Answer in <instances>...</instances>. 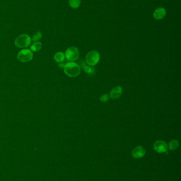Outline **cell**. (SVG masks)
<instances>
[{
  "label": "cell",
  "instance_id": "obj_1",
  "mask_svg": "<svg viewBox=\"0 0 181 181\" xmlns=\"http://www.w3.org/2000/svg\"><path fill=\"white\" fill-rule=\"evenodd\" d=\"M64 71L66 75L71 78L77 77L80 73L79 65L74 62L66 63L64 67Z\"/></svg>",
  "mask_w": 181,
  "mask_h": 181
},
{
  "label": "cell",
  "instance_id": "obj_2",
  "mask_svg": "<svg viewBox=\"0 0 181 181\" xmlns=\"http://www.w3.org/2000/svg\"><path fill=\"white\" fill-rule=\"evenodd\" d=\"M31 42L32 39L28 34H22L16 38L14 44L19 48H27L30 46Z\"/></svg>",
  "mask_w": 181,
  "mask_h": 181
},
{
  "label": "cell",
  "instance_id": "obj_3",
  "mask_svg": "<svg viewBox=\"0 0 181 181\" xmlns=\"http://www.w3.org/2000/svg\"><path fill=\"white\" fill-rule=\"evenodd\" d=\"M100 60V54L97 50H92L88 52L86 56V63L90 66H95Z\"/></svg>",
  "mask_w": 181,
  "mask_h": 181
},
{
  "label": "cell",
  "instance_id": "obj_4",
  "mask_svg": "<svg viewBox=\"0 0 181 181\" xmlns=\"http://www.w3.org/2000/svg\"><path fill=\"white\" fill-rule=\"evenodd\" d=\"M33 58V53L29 49H25L20 51L18 54L17 58L20 62L26 63L32 60Z\"/></svg>",
  "mask_w": 181,
  "mask_h": 181
},
{
  "label": "cell",
  "instance_id": "obj_5",
  "mask_svg": "<svg viewBox=\"0 0 181 181\" xmlns=\"http://www.w3.org/2000/svg\"><path fill=\"white\" fill-rule=\"evenodd\" d=\"M79 56V52L78 48L75 47H71L68 48L65 52V57L69 61H75Z\"/></svg>",
  "mask_w": 181,
  "mask_h": 181
},
{
  "label": "cell",
  "instance_id": "obj_6",
  "mask_svg": "<svg viewBox=\"0 0 181 181\" xmlns=\"http://www.w3.org/2000/svg\"><path fill=\"white\" fill-rule=\"evenodd\" d=\"M153 148L159 153H163L167 151L168 146L165 142L163 140H157L153 144Z\"/></svg>",
  "mask_w": 181,
  "mask_h": 181
},
{
  "label": "cell",
  "instance_id": "obj_7",
  "mask_svg": "<svg viewBox=\"0 0 181 181\" xmlns=\"http://www.w3.org/2000/svg\"><path fill=\"white\" fill-rule=\"evenodd\" d=\"M166 15V10L163 7H159L156 9L153 13V17L155 20L163 19Z\"/></svg>",
  "mask_w": 181,
  "mask_h": 181
},
{
  "label": "cell",
  "instance_id": "obj_8",
  "mask_svg": "<svg viewBox=\"0 0 181 181\" xmlns=\"http://www.w3.org/2000/svg\"><path fill=\"white\" fill-rule=\"evenodd\" d=\"M123 93V89L121 86H117L112 89L110 92V98L112 99H118L121 97Z\"/></svg>",
  "mask_w": 181,
  "mask_h": 181
},
{
  "label": "cell",
  "instance_id": "obj_9",
  "mask_svg": "<svg viewBox=\"0 0 181 181\" xmlns=\"http://www.w3.org/2000/svg\"><path fill=\"white\" fill-rule=\"evenodd\" d=\"M145 151L142 146H138L132 150V156L135 158H140L145 155Z\"/></svg>",
  "mask_w": 181,
  "mask_h": 181
},
{
  "label": "cell",
  "instance_id": "obj_10",
  "mask_svg": "<svg viewBox=\"0 0 181 181\" xmlns=\"http://www.w3.org/2000/svg\"><path fill=\"white\" fill-rule=\"evenodd\" d=\"M54 59L56 63H62L65 59V55L62 52H58L54 55Z\"/></svg>",
  "mask_w": 181,
  "mask_h": 181
},
{
  "label": "cell",
  "instance_id": "obj_11",
  "mask_svg": "<svg viewBox=\"0 0 181 181\" xmlns=\"http://www.w3.org/2000/svg\"><path fill=\"white\" fill-rule=\"evenodd\" d=\"M42 44L40 42H34L32 46H30V50L32 52H37L41 49Z\"/></svg>",
  "mask_w": 181,
  "mask_h": 181
},
{
  "label": "cell",
  "instance_id": "obj_12",
  "mask_svg": "<svg viewBox=\"0 0 181 181\" xmlns=\"http://www.w3.org/2000/svg\"><path fill=\"white\" fill-rule=\"evenodd\" d=\"M68 2L70 7L74 9L78 8L81 4V0H69Z\"/></svg>",
  "mask_w": 181,
  "mask_h": 181
},
{
  "label": "cell",
  "instance_id": "obj_13",
  "mask_svg": "<svg viewBox=\"0 0 181 181\" xmlns=\"http://www.w3.org/2000/svg\"><path fill=\"white\" fill-rule=\"evenodd\" d=\"M179 146V143L177 140H172L169 142V148L171 150H174L175 149H177Z\"/></svg>",
  "mask_w": 181,
  "mask_h": 181
},
{
  "label": "cell",
  "instance_id": "obj_14",
  "mask_svg": "<svg viewBox=\"0 0 181 181\" xmlns=\"http://www.w3.org/2000/svg\"><path fill=\"white\" fill-rule=\"evenodd\" d=\"M42 36L43 35H42V32L40 31H37L33 34V36L32 37V40L33 42H38L42 38Z\"/></svg>",
  "mask_w": 181,
  "mask_h": 181
},
{
  "label": "cell",
  "instance_id": "obj_15",
  "mask_svg": "<svg viewBox=\"0 0 181 181\" xmlns=\"http://www.w3.org/2000/svg\"><path fill=\"white\" fill-rule=\"evenodd\" d=\"M84 71L86 72V73L89 74H94V68L90 67L89 66H85L84 67Z\"/></svg>",
  "mask_w": 181,
  "mask_h": 181
},
{
  "label": "cell",
  "instance_id": "obj_16",
  "mask_svg": "<svg viewBox=\"0 0 181 181\" xmlns=\"http://www.w3.org/2000/svg\"><path fill=\"white\" fill-rule=\"evenodd\" d=\"M100 100L102 102H106L110 100V96H108V94H103L100 97Z\"/></svg>",
  "mask_w": 181,
  "mask_h": 181
},
{
  "label": "cell",
  "instance_id": "obj_17",
  "mask_svg": "<svg viewBox=\"0 0 181 181\" xmlns=\"http://www.w3.org/2000/svg\"><path fill=\"white\" fill-rule=\"evenodd\" d=\"M65 65L66 64H63L62 63H60V64H58V66L61 68H64V66H65Z\"/></svg>",
  "mask_w": 181,
  "mask_h": 181
}]
</instances>
